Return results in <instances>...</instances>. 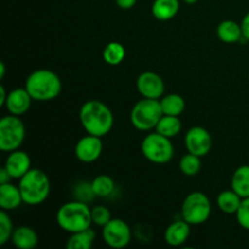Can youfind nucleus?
Returning a JSON list of instances; mask_svg holds the SVG:
<instances>
[{"label":"nucleus","instance_id":"6e6552de","mask_svg":"<svg viewBox=\"0 0 249 249\" xmlns=\"http://www.w3.org/2000/svg\"><path fill=\"white\" fill-rule=\"evenodd\" d=\"M212 213V203L203 192L195 191L185 198L181 206V216L190 225L206 223Z\"/></svg>","mask_w":249,"mask_h":249},{"label":"nucleus","instance_id":"39448f33","mask_svg":"<svg viewBox=\"0 0 249 249\" xmlns=\"http://www.w3.org/2000/svg\"><path fill=\"white\" fill-rule=\"evenodd\" d=\"M162 116L163 111L160 101L143 97L142 100L134 105L130 112V122L134 128L138 130L148 131L156 129Z\"/></svg>","mask_w":249,"mask_h":249},{"label":"nucleus","instance_id":"4468645a","mask_svg":"<svg viewBox=\"0 0 249 249\" xmlns=\"http://www.w3.org/2000/svg\"><path fill=\"white\" fill-rule=\"evenodd\" d=\"M32 100H33V97L29 95L26 88L24 89H14L7 95L5 107L10 112V114L19 117L27 113V111L31 108Z\"/></svg>","mask_w":249,"mask_h":249},{"label":"nucleus","instance_id":"c756f323","mask_svg":"<svg viewBox=\"0 0 249 249\" xmlns=\"http://www.w3.org/2000/svg\"><path fill=\"white\" fill-rule=\"evenodd\" d=\"M236 219L243 229L249 230V197L242 199V203L236 213Z\"/></svg>","mask_w":249,"mask_h":249},{"label":"nucleus","instance_id":"412c9836","mask_svg":"<svg viewBox=\"0 0 249 249\" xmlns=\"http://www.w3.org/2000/svg\"><path fill=\"white\" fill-rule=\"evenodd\" d=\"M231 189L242 198L249 197V165H241L233 172Z\"/></svg>","mask_w":249,"mask_h":249},{"label":"nucleus","instance_id":"f3484780","mask_svg":"<svg viewBox=\"0 0 249 249\" xmlns=\"http://www.w3.org/2000/svg\"><path fill=\"white\" fill-rule=\"evenodd\" d=\"M11 241L18 249H33L38 245L39 237L34 229L29 226H18L14 230Z\"/></svg>","mask_w":249,"mask_h":249},{"label":"nucleus","instance_id":"9b49d317","mask_svg":"<svg viewBox=\"0 0 249 249\" xmlns=\"http://www.w3.org/2000/svg\"><path fill=\"white\" fill-rule=\"evenodd\" d=\"M136 87L141 96L145 99L158 100L163 96L165 91L164 80L160 74L151 71L141 73L136 80Z\"/></svg>","mask_w":249,"mask_h":249},{"label":"nucleus","instance_id":"b1692460","mask_svg":"<svg viewBox=\"0 0 249 249\" xmlns=\"http://www.w3.org/2000/svg\"><path fill=\"white\" fill-rule=\"evenodd\" d=\"M160 106H162L163 114L168 116H178L179 117L185 111V100L179 94H169L165 95L160 100Z\"/></svg>","mask_w":249,"mask_h":249},{"label":"nucleus","instance_id":"c85d7f7f","mask_svg":"<svg viewBox=\"0 0 249 249\" xmlns=\"http://www.w3.org/2000/svg\"><path fill=\"white\" fill-rule=\"evenodd\" d=\"M92 224L104 228L107 223L112 219L111 212L105 206H96L91 209Z\"/></svg>","mask_w":249,"mask_h":249},{"label":"nucleus","instance_id":"4be33fe9","mask_svg":"<svg viewBox=\"0 0 249 249\" xmlns=\"http://www.w3.org/2000/svg\"><path fill=\"white\" fill-rule=\"evenodd\" d=\"M95 241V231L91 229L78 231V232L71 233L66 247L68 249H90Z\"/></svg>","mask_w":249,"mask_h":249},{"label":"nucleus","instance_id":"7ed1b4c3","mask_svg":"<svg viewBox=\"0 0 249 249\" xmlns=\"http://www.w3.org/2000/svg\"><path fill=\"white\" fill-rule=\"evenodd\" d=\"M24 88L33 100L50 101L60 95L62 83L60 77L50 70H36L27 77Z\"/></svg>","mask_w":249,"mask_h":249},{"label":"nucleus","instance_id":"cd10ccee","mask_svg":"<svg viewBox=\"0 0 249 249\" xmlns=\"http://www.w3.org/2000/svg\"><path fill=\"white\" fill-rule=\"evenodd\" d=\"M14 224H12L11 218L7 215L6 212L2 209L0 212V245L4 246L9 240H11V236L14 233Z\"/></svg>","mask_w":249,"mask_h":249},{"label":"nucleus","instance_id":"f704fd0d","mask_svg":"<svg viewBox=\"0 0 249 249\" xmlns=\"http://www.w3.org/2000/svg\"><path fill=\"white\" fill-rule=\"evenodd\" d=\"M0 70H1V72H0V78H4L5 77V63L4 62H0Z\"/></svg>","mask_w":249,"mask_h":249},{"label":"nucleus","instance_id":"2f4dec72","mask_svg":"<svg viewBox=\"0 0 249 249\" xmlns=\"http://www.w3.org/2000/svg\"><path fill=\"white\" fill-rule=\"evenodd\" d=\"M138 0H116V4L118 5L121 9L123 10H129L131 7H134V5L136 4Z\"/></svg>","mask_w":249,"mask_h":249},{"label":"nucleus","instance_id":"20e7f679","mask_svg":"<svg viewBox=\"0 0 249 249\" xmlns=\"http://www.w3.org/2000/svg\"><path fill=\"white\" fill-rule=\"evenodd\" d=\"M18 187L23 203L39 206L44 203L50 195V179L43 170L32 168L19 179Z\"/></svg>","mask_w":249,"mask_h":249},{"label":"nucleus","instance_id":"72a5a7b5","mask_svg":"<svg viewBox=\"0 0 249 249\" xmlns=\"http://www.w3.org/2000/svg\"><path fill=\"white\" fill-rule=\"evenodd\" d=\"M7 92L5 90L4 85H0V107H4L5 106V102L7 100Z\"/></svg>","mask_w":249,"mask_h":249},{"label":"nucleus","instance_id":"f03ea898","mask_svg":"<svg viewBox=\"0 0 249 249\" xmlns=\"http://www.w3.org/2000/svg\"><path fill=\"white\" fill-rule=\"evenodd\" d=\"M56 221L58 226L68 233L87 230L92 224L91 209L88 207L87 202L79 199L67 202L57 211Z\"/></svg>","mask_w":249,"mask_h":249},{"label":"nucleus","instance_id":"2eb2a0df","mask_svg":"<svg viewBox=\"0 0 249 249\" xmlns=\"http://www.w3.org/2000/svg\"><path fill=\"white\" fill-rule=\"evenodd\" d=\"M190 236V224L186 220L173 221L164 232V240L172 247H179L187 241Z\"/></svg>","mask_w":249,"mask_h":249},{"label":"nucleus","instance_id":"a878e982","mask_svg":"<svg viewBox=\"0 0 249 249\" xmlns=\"http://www.w3.org/2000/svg\"><path fill=\"white\" fill-rule=\"evenodd\" d=\"M91 189L95 196L108 197L114 191V181L108 175H97L91 181Z\"/></svg>","mask_w":249,"mask_h":249},{"label":"nucleus","instance_id":"c9c22d12","mask_svg":"<svg viewBox=\"0 0 249 249\" xmlns=\"http://www.w3.org/2000/svg\"><path fill=\"white\" fill-rule=\"evenodd\" d=\"M185 2H186V4H189V5H192V4H196L197 1H198V0H184Z\"/></svg>","mask_w":249,"mask_h":249},{"label":"nucleus","instance_id":"e433bc0d","mask_svg":"<svg viewBox=\"0 0 249 249\" xmlns=\"http://www.w3.org/2000/svg\"><path fill=\"white\" fill-rule=\"evenodd\" d=\"M248 79H249V73H248Z\"/></svg>","mask_w":249,"mask_h":249},{"label":"nucleus","instance_id":"423d86ee","mask_svg":"<svg viewBox=\"0 0 249 249\" xmlns=\"http://www.w3.org/2000/svg\"><path fill=\"white\" fill-rule=\"evenodd\" d=\"M143 157L155 164H167L174 156V146L169 138L160 133H151L141 142Z\"/></svg>","mask_w":249,"mask_h":249},{"label":"nucleus","instance_id":"9d476101","mask_svg":"<svg viewBox=\"0 0 249 249\" xmlns=\"http://www.w3.org/2000/svg\"><path fill=\"white\" fill-rule=\"evenodd\" d=\"M185 146L187 148V152L203 157L208 155L212 150V146H213L212 135L203 126H192L185 135Z\"/></svg>","mask_w":249,"mask_h":249},{"label":"nucleus","instance_id":"f8f14e48","mask_svg":"<svg viewBox=\"0 0 249 249\" xmlns=\"http://www.w3.org/2000/svg\"><path fill=\"white\" fill-rule=\"evenodd\" d=\"M104 150V143L100 136L88 134L80 139L74 148L75 157L83 163H92L97 160Z\"/></svg>","mask_w":249,"mask_h":249},{"label":"nucleus","instance_id":"a211bd4d","mask_svg":"<svg viewBox=\"0 0 249 249\" xmlns=\"http://www.w3.org/2000/svg\"><path fill=\"white\" fill-rule=\"evenodd\" d=\"M179 0H155L152 4V15L158 21H169L179 12Z\"/></svg>","mask_w":249,"mask_h":249},{"label":"nucleus","instance_id":"7c9ffc66","mask_svg":"<svg viewBox=\"0 0 249 249\" xmlns=\"http://www.w3.org/2000/svg\"><path fill=\"white\" fill-rule=\"evenodd\" d=\"M241 27H242L243 38L249 40V12H247L246 16L243 17L242 22H241Z\"/></svg>","mask_w":249,"mask_h":249},{"label":"nucleus","instance_id":"6ab92c4d","mask_svg":"<svg viewBox=\"0 0 249 249\" xmlns=\"http://www.w3.org/2000/svg\"><path fill=\"white\" fill-rule=\"evenodd\" d=\"M242 197L237 192L233 191L232 189L225 190V191L219 194L218 198H216V204L223 213L235 214L236 215L241 203H242Z\"/></svg>","mask_w":249,"mask_h":249},{"label":"nucleus","instance_id":"dca6fc26","mask_svg":"<svg viewBox=\"0 0 249 249\" xmlns=\"http://www.w3.org/2000/svg\"><path fill=\"white\" fill-rule=\"evenodd\" d=\"M23 203L19 187L10 184L0 185V207L4 211H12V209L18 208Z\"/></svg>","mask_w":249,"mask_h":249},{"label":"nucleus","instance_id":"473e14b6","mask_svg":"<svg viewBox=\"0 0 249 249\" xmlns=\"http://www.w3.org/2000/svg\"><path fill=\"white\" fill-rule=\"evenodd\" d=\"M10 179H12L11 175L9 174V172L6 170V168L2 167L1 169H0V185L10 182Z\"/></svg>","mask_w":249,"mask_h":249},{"label":"nucleus","instance_id":"1a4fd4ad","mask_svg":"<svg viewBox=\"0 0 249 249\" xmlns=\"http://www.w3.org/2000/svg\"><path fill=\"white\" fill-rule=\"evenodd\" d=\"M102 238L111 248L121 249L126 247L131 241V230L122 219H111L102 228Z\"/></svg>","mask_w":249,"mask_h":249},{"label":"nucleus","instance_id":"f257e3e1","mask_svg":"<svg viewBox=\"0 0 249 249\" xmlns=\"http://www.w3.org/2000/svg\"><path fill=\"white\" fill-rule=\"evenodd\" d=\"M79 119L88 134L102 138L113 126V113L104 102L90 100L83 104L79 111Z\"/></svg>","mask_w":249,"mask_h":249},{"label":"nucleus","instance_id":"5701e85b","mask_svg":"<svg viewBox=\"0 0 249 249\" xmlns=\"http://www.w3.org/2000/svg\"><path fill=\"white\" fill-rule=\"evenodd\" d=\"M156 131L169 139L174 138L181 131V121L178 116L163 114L162 118L158 122L157 126H156Z\"/></svg>","mask_w":249,"mask_h":249},{"label":"nucleus","instance_id":"aec40b11","mask_svg":"<svg viewBox=\"0 0 249 249\" xmlns=\"http://www.w3.org/2000/svg\"><path fill=\"white\" fill-rule=\"evenodd\" d=\"M216 34L221 41L228 44L237 43L241 38H243L241 24H238L235 21H231V19L221 22L216 29Z\"/></svg>","mask_w":249,"mask_h":249},{"label":"nucleus","instance_id":"393cba45","mask_svg":"<svg viewBox=\"0 0 249 249\" xmlns=\"http://www.w3.org/2000/svg\"><path fill=\"white\" fill-rule=\"evenodd\" d=\"M125 48L121 43H118V41H111L104 49L102 56H104L105 62H107L111 66H117L123 62L124 58H125Z\"/></svg>","mask_w":249,"mask_h":249},{"label":"nucleus","instance_id":"ddd939ff","mask_svg":"<svg viewBox=\"0 0 249 249\" xmlns=\"http://www.w3.org/2000/svg\"><path fill=\"white\" fill-rule=\"evenodd\" d=\"M31 164L32 160L28 153L21 150H15L9 153L4 167L6 168L12 179H21L32 169Z\"/></svg>","mask_w":249,"mask_h":249},{"label":"nucleus","instance_id":"0eeeda50","mask_svg":"<svg viewBox=\"0 0 249 249\" xmlns=\"http://www.w3.org/2000/svg\"><path fill=\"white\" fill-rule=\"evenodd\" d=\"M26 138V128L18 116L9 114L0 119V150L12 152L18 150Z\"/></svg>","mask_w":249,"mask_h":249},{"label":"nucleus","instance_id":"bb28decb","mask_svg":"<svg viewBox=\"0 0 249 249\" xmlns=\"http://www.w3.org/2000/svg\"><path fill=\"white\" fill-rule=\"evenodd\" d=\"M179 168L180 172L184 175H187V177H195V175H197L201 172V157L194 155V153H186V155L182 156L181 160H180Z\"/></svg>","mask_w":249,"mask_h":249}]
</instances>
